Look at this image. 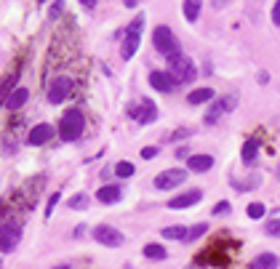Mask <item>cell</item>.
Instances as JSON below:
<instances>
[{
    "instance_id": "cell-1",
    "label": "cell",
    "mask_w": 280,
    "mask_h": 269,
    "mask_svg": "<svg viewBox=\"0 0 280 269\" xmlns=\"http://www.w3.org/2000/svg\"><path fill=\"white\" fill-rule=\"evenodd\" d=\"M168 78L176 83V86H187V83H192L198 78V67L195 61H192L190 56H184V53H179V56L168 59Z\"/></svg>"
},
{
    "instance_id": "cell-2",
    "label": "cell",
    "mask_w": 280,
    "mask_h": 269,
    "mask_svg": "<svg viewBox=\"0 0 280 269\" xmlns=\"http://www.w3.org/2000/svg\"><path fill=\"white\" fill-rule=\"evenodd\" d=\"M152 45H155V51L160 53V56H168V59H174L182 53V43H179V37L174 35V29L166 27V24H160V27H155V32H152Z\"/></svg>"
},
{
    "instance_id": "cell-3",
    "label": "cell",
    "mask_w": 280,
    "mask_h": 269,
    "mask_svg": "<svg viewBox=\"0 0 280 269\" xmlns=\"http://www.w3.org/2000/svg\"><path fill=\"white\" fill-rule=\"evenodd\" d=\"M85 128V115L80 110H67L59 120V136L61 141H77Z\"/></svg>"
},
{
    "instance_id": "cell-4",
    "label": "cell",
    "mask_w": 280,
    "mask_h": 269,
    "mask_svg": "<svg viewBox=\"0 0 280 269\" xmlns=\"http://www.w3.org/2000/svg\"><path fill=\"white\" fill-rule=\"evenodd\" d=\"M93 240L99 245H104V248H120V245L126 243V235H123L120 229H115L112 224H99L93 229Z\"/></svg>"
},
{
    "instance_id": "cell-5",
    "label": "cell",
    "mask_w": 280,
    "mask_h": 269,
    "mask_svg": "<svg viewBox=\"0 0 280 269\" xmlns=\"http://www.w3.org/2000/svg\"><path fill=\"white\" fill-rule=\"evenodd\" d=\"M19 243H21V227L16 221H5V224L0 227V253L16 251Z\"/></svg>"
},
{
    "instance_id": "cell-6",
    "label": "cell",
    "mask_w": 280,
    "mask_h": 269,
    "mask_svg": "<svg viewBox=\"0 0 280 269\" xmlns=\"http://www.w3.org/2000/svg\"><path fill=\"white\" fill-rule=\"evenodd\" d=\"M235 107H238V96H235V94L216 99V102H214L211 107H208V112H206V123L211 126V123H216V120H219L224 112H232Z\"/></svg>"
},
{
    "instance_id": "cell-7",
    "label": "cell",
    "mask_w": 280,
    "mask_h": 269,
    "mask_svg": "<svg viewBox=\"0 0 280 269\" xmlns=\"http://www.w3.org/2000/svg\"><path fill=\"white\" fill-rule=\"evenodd\" d=\"M187 181V171L184 168H168V171H163L155 176V187L158 189H174L179 184Z\"/></svg>"
},
{
    "instance_id": "cell-8",
    "label": "cell",
    "mask_w": 280,
    "mask_h": 269,
    "mask_svg": "<svg viewBox=\"0 0 280 269\" xmlns=\"http://www.w3.org/2000/svg\"><path fill=\"white\" fill-rule=\"evenodd\" d=\"M69 94H72V80H69L67 75H59V78H53V83L48 86V102H51V104H61Z\"/></svg>"
},
{
    "instance_id": "cell-9",
    "label": "cell",
    "mask_w": 280,
    "mask_h": 269,
    "mask_svg": "<svg viewBox=\"0 0 280 269\" xmlns=\"http://www.w3.org/2000/svg\"><path fill=\"white\" fill-rule=\"evenodd\" d=\"M200 200H203V192L200 189H190L184 192V195H179L174 200H168V208L171 211H182V208H192V205H198Z\"/></svg>"
},
{
    "instance_id": "cell-10",
    "label": "cell",
    "mask_w": 280,
    "mask_h": 269,
    "mask_svg": "<svg viewBox=\"0 0 280 269\" xmlns=\"http://www.w3.org/2000/svg\"><path fill=\"white\" fill-rule=\"evenodd\" d=\"M150 86H152L155 91H160V94H171V91L176 88V83L168 78V72L155 70V72H150Z\"/></svg>"
},
{
    "instance_id": "cell-11",
    "label": "cell",
    "mask_w": 280,
    "mask_h": 269,
    "mask_svg": "<svg viewBox=\"0 0 280 269\" xmlns=\"http://www.w3.org/2000/svg\"><path fill=\"white\" fill-rule=\"evenodd\" d=\"M53 136V128L48 126V123H40V126H35L32 131H29L27 136V144H32V147H40V144H45Z\"/></svg>"
},
{
    "instance_id": "cell-12",
    "label": "cell",
    "mask_w": 280,
    "mask_h": 269,
    "mask_svg": "<svg viewBox=\"0 0 280 269\" xmlns=\"http://www.w3.org/2000/svg\"><path fill=\"white\" fill-rule=\"evenodd\" d=\"M120 197H123V189L118 187V184H107V187H102L96 192V200H99V203H104V205L120 203Z\"/></svg>"
},
{
    "instance_id": "cell-13",
    "label": "cell",
    "mask_w": 280,
    "mask_h": 269,
    "mask_svg": "<svg viewBox=\"0 0 280 269\" xmlns=\"http://www.w3.org/2000/svg\"><path fill=\"white\" fill-rule=\"evenodd\" d=\"M187 168L192 173H206L214 168V157L211 155H192V157H187Z\"/></svg>"
},
{
    "instance_id": "cell-14",
    "label": "cell",
    "mask_w": 280,
    "mask_h": 269,
    "mask_svg": "<svg viewBox=\"0 0 280 269\" xmlns=\"http://www.w3.org/2000/svg\"><path fill=\"white\" fill-rule=\"evenodd\" d=\"M278 267H280V259L275 253H259L251 261V269H278Z\"/></svg>"
},
{
    "instance_id": "cell-15",
    "label": "cell",
    "mask_w": 280,
    "mask_h": 269,
    "mask_svg": "<svg viewBox=\"0 0 280 269\" xmlns=\"http://www.w3.org/2000/svg\"><path fill=\"white\" fill-rule=\"evenodd\" d=\"M27 99H29V91L27 88H16L8 99H5V110H11V112L13 110H21V107L27 104Z\"/></svg>"
},
{
    "instance_id": "cell-16",
    "label": "cell",
    "mask_w": 280,
    "mask_h": 269,
    "mask_svg": "<svg viewBox=\"0 0 280 269\" xmlns=\"http://www.w3.org/2000/svg\"><path fill=\"white\" fill-rule=\"evenodd\" d=\"M187 102L190 104H203V102H216L214 88H195L192 94H187Z\"/></svg>"
},
{
    "instance_id": "cell-17",
    "label": "cell",
    "mask_w": 280,
    "mask_h": 269,
    "mask_svg": "<svg viewBox=\"0 0 280 269\" xmlns=\"http://www.w3.org/2000/svg\"><path fill=\"white\" fill-rule=\"evenodd\" d=\"M240 157H243L246 165H254L256 157H259V141H256V139H248V141L243 144V152H240Z\"/></svg>"
},
{
    "instance_id": "cell-18",
    "label": "cell",
    "mask_w": 280,
    "mask_h": 269,
    "mask_svg": "<svg viewBox=\"0 0 280 269\" xmlns=\"http://www.w3.org/2000/svg\"><path fill=\"white\" fill-rule=\"evenodd\" d=\"M136 120L142 123V126H147V123H155V120H158V107H155L152 102H144L142 104V112L136 115Z\"/></svg>"
},
{
    "instance_id": "cell-19",
    "label": "cell",
    "mask_w": 280,
    "mask_h": 269,
    "mask_svg": "<svg viewBox=\"0 0 280 269\" xmlns=\"http://www.w3.org/2000/svg\"><path fill=\"white\" fill-rule=\"evenodd\" d=\"M139 37H142V35L126 32V40H123V59H134V53L139 48Z\"/></svg>"
},
{
    "instance_id": "cell-20",
    "label": "cell",
    "mask_w": 280,
    "mask_h": 269,
    "mask_svg": "<svg viewBox=\"0 0 280 269\" xmlns=\"http://www.w3.org/2000/svg\"><path fill=\"white\" fill-rule=\"evenodd\" d=\"M144 256L147 259H152V261H163V259H168V251L163 248V245H158V243H150V245H144Z\"/></svg>"
},
{
    "instance_id": "cell-21",
    "label": "cell",
    "mask_w": 280,
    "mask_h": 269,
    "mask_svg": "<svg viewBox=\"0 0 280 269\" xmlns=\"http://www.w3.org/2000/svg\"><path fill=\"white\" fill-rule=\"evenodd\" d=\"M184 8V19L187 21H198L200 16V8H203V3H198V0H187V3L182 5Z\"/></svg>"
},
{
    "instance_id": "cell-22",
    "label": "cell",
    "mask_w": 280,
    "mask_h": 269,
    "mask_svg": "<svg viewBox=\"0 0 280 269\" xmlns=\"http://www.w3.org/2000/svg\"><path fill=\"white\" fill-rule=\"evenodd\" d=\"M88 203H91V197L85 195V192H77V195H72V197L67 200V205L72 211H85V208H88Z\"/></svg>"
},
{
    "instance_id": "cell-23",
    "label": "cell",
    "mask_w": 280,
    "mask_h": 269,
    "mask_svg": "<svg viewBox=\"0 0 280 269\" xmlns=\"http://www.w3.org/2000/svg\"><path fill=\"white\" fill-rule=\"evenodd\" d=\"M187 232H190V229H184V227H166L160 235L166 237V240H187Z\"/></svg>"
},
{
    "instance_id": "cell-24",
    "label": "cell",
    "mask_w": 280,
    "mask_h": 269,
    "mask_svg": "<svg viewBox=\"0 0 280 269\" xmlns=\"http://www.w3.org/2000/svg\"><path fill=\"white\" fill-rule=\"evenodd\" d=\"M208 232V224H195L190 229V232H187V243H195V240H200V237H203Z\"/></svg>"
},
{
    "instance_id": "cell-25",
    "label": "cell",
    "mask_w": 280,
    "mask_h": 269,
    "mask_svg": "<svg viewBox=\"0 0 280 269\" xmlns=\"http://www.w3.org/2000/svg\"><path fill=\"white\" fill-rule=\"evenodd\" d=\"M115 173H118L120 179H131V176H134V165L123 160V163H118V165H115Z\"/></svg>"
},
{
    "instance_id": "cell-26",
    "label": "cell",
    "mask_w": 280,
    "mask_h": 269,
    "mask_svg": "<svg viewBox=\"0 0 280 269\" xmlns=\"http://www.w3.org/2000/svg\"><path fill=\"white\" fill-rule=\"evenodd\" d=\"M264 213H267L264 203H251V205H248V216H251V219H262Z\"/></svg>"
},
{
    "instance_id": "cell-27",
    "label": "cell",
    "mask_w": 280,
    "mask_h": 269,
    "mask_svg": "<svg viewBox=\"0 0 280 269\" xmlns=\"http://www.w3.org/2000/svg\"><path fill=\"white\" fill-rule=\"evenodd\" d=\"M264 232H267L270 237H280V219H272L264 224Z\"/></svg>"
},
{
    "instance_id": "cell-28",
    "label": "cell",
    "mask_w": 280,
    "mask_h": 269,
    "mask_svg": "<svg viewBox=\"0 0 280 269\" xmlns=\"http://www.w3.org/2000/svg\"><path fill=\"white\" fill-rule=\"evenodd\" d=\"M142 27H144V16H136L134 21L128 24L126 32H134V35H142Z\"/></svg>"
},
{
    "instance_id": "cell-29",
    "label": "cell",
    "mask_w": 280,
    "mask_h": 269,
    "mask_svg": "<svg viewBox=\"0 0 280 269\" xmlns=\"http://www.w3.org/2000/svg\"><path fill=\"white\" fill-rule=\"evenodd\" d=\"M190 134H192L190 128H179V131H174L171 136H166V139H168V141H182V139H187Z\"/></svg>"
},
{
    "instance_id": "cell-30",
    "label": "cell",
    "mask_w": 280,
    "mask_h": 269,
    "mask_svg": "<svg viewBox=\"0 0 280 269\" xmlns=\"http://www.w3.org/2000/svg\"><path fill=\"white\" fill-rule=\"evenodd\" d=\"M59 200H61V195H59V192H53V195L48 197V205H45V219H48L51 213H53V208H56V203H59Z\"/></svg>"
},
{
    "instance_id": "cell-31",
    "label": "cell",
    "mask_w": 280,
    "mask_h": 269,
    "mask_svg": "<svg viewBox=\"0 0 280 269\" xmlns=\"http://www.w3.org/2000/svg\"><path fill=\"white\" fill-rule=\"evenodd\" d=\"M224 213H230V203H227V200L219 203V205H214V216H224Z\"/></svg>"
},
{
    "instance_id": "cell-32",
    "label": "cell",
    "mask_w": 280,
    "mask_h": 269,
    "mask_svg": "<svg viewBox=\"0 0 280 269\" xmlns=\"http://www.w3.org/2000/svg\"><path fill=\"white\" fill-rule=\"evenodd\" d=\"M158 152H160V147H144V149H142V157H144V160H152Z\"/></svg>"
},
{
    "instance_id": "cell-33",
    "label": "cell",
    "mask_w": 280,
    "mask_h": 269,
    "mask_svg": "<svg viewBox=\"0 0 280 269\" xmlns=\"http://www.w3.org/2000/svg\"><path fill=\"white\" fill-rule=\"evenodd\" d=\"M272 21H275V24L280 27V3L272 5Z\"/></svg>"
},
{
    "instance_id": "cell-34",
    "label": "cell",
    "mask_w": 280,
    "mask_h": 269,
    "mask_svg": "<svg viewBox=\"0 0 280 269\" xmlns=\"http://www.w3.org/2000/svg\"><path fill=\"white\" fill-rule=\"evenodd\" d=\"M61 8H64L61 3H53V5H51V16H59V13H61Z\"/></svg>"
},
{
    "instance_id": "cell-35",
    "label": "cell",
    "mask_w": 280,
    "mask_h": 269,
    "mask_svg": "<svg viewBox=\"0 0 280 269\" xmlns=\"http://www.w3.org/2000/svg\"><path fill=\"white\" fill-rule=\"evenodd\" d=\"M80 5H83V8H85V11H91V8H96V0H83V3H80Z\"/></svg>"
},
{
    "instance_id": "cell-36",
    "label": "cell",
    "mask_w": 280,
    "mask_h": 269,
    "mask_svg": "<svg viewBox=\"0 0 280 269\" xmlns=\"http://www.w3.org/2000/svg\"><path fill=\"white\" fill-rule=\"evenodd\" d=\"M53 269H72L69 264H59V267H53Z\"/></svg>"
}]
</instances>
